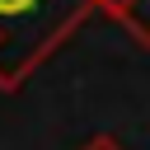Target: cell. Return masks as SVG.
<instances>
[{"label": "cell", "mask_w": 150, "mask_h": 150, "mask_svg": "<svg viewBox=\"0 0 150 150\" xmlns=\"http://www.w3.org/2000/svg\"><path fill=\"white\" fill-rule=\"evenodd\" d=\"M94 14V0H0V89L23 80Z\"/></svg>", "instance_id": "obj_1"}, {"label": "cell", "mask_w": 150, "mask_h": 150, "mask_svg": "<svg viewBox=\"0 0 150 150\" xmlns=\"http://www.w3.org/2000/svg\"><path fill=\"white\" fill-rule=\"evenodd\" d=\"M98 14H108L117 28L131 33V42L150 47V0H94Z\"/></svg>", "instance_id": "obj_2"}, {"label": "cell", "mask_w": 150, "mask_h": 150, "mask_svg": "<svg viewBox=\"0 0 150 150\" xmlns=\"http://www.w3.org/2000/svg\"><path fill=\"white\" fill-rule=\"evenodd\" d=\"M80 150H127V145H122L117 136H108V131H98V136H89V141H84Z\"/></svg>", "instance_id": "obj_3"}]
</instances>
